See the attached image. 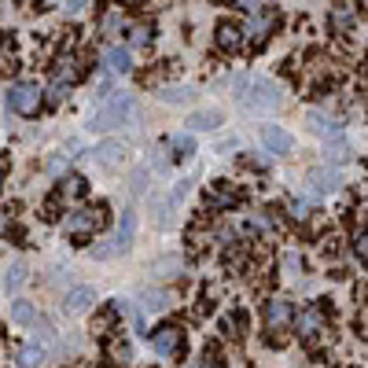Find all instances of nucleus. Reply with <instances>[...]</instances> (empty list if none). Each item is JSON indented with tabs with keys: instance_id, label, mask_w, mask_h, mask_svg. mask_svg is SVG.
Instances as JSON below:
<instances>
[{
	"instance_id": "obj_1",
	"label": "nucleus",
	"mask_w": 368,
	"mask_h": 368,
	"mask_svg": "<svg viewBox=\"0 0 368 368\" xmlns=\"http://www.w3.org/2000/svg\"><path fill=\"white\" fill-rule=\"evenodd\" d=\"M236 96H240V107L247 114H276L284 107V92H280L276 81L269 78H236Z\"/></svg>"
},
{
	"instance_id": "obj_2",
	"label": "nucleus",
	"mask_w": 368,
	"mask_h": 368,
	"mask_svg": "<svg viewBox=\"0 0 368 368\" xmlns=\"http://www.w3.org/2000/svg\"><path fill=\"white\" fill-rule=\"evenodd\" d=\"M129 114H133V96H125V92L114 89V92H107L100 100V107L92 111L89 129H92V133H111V129L125 125Z\"/></svg>"
},
{
	"instance_id": "obj_3",
	"label": "nucleus",
	"mask_w": 368,
	"mask_h": 368,
	"mask_svg": "<svg viewBox=\"0 0 368 368\" xmlns=\"http://www.w3.org/2000/svg\"><path fill=\"white\" fill-rule=\"evenodd\" d=\"M41 103H45V89H41L37 81H15L12 89H8V107L23 118H34L41 111Z\"/></svg>"
},
{
	"instance_id": "obj_4",
	"label": "nucleus",
	"mask_w": 368,
	"mask_h": 368,
	"mask_svg": "<svg viewBox=\"0 0 368 368\" xmlns=\"http://www.w3.org/2000/svg\"><path fill=\"white\" fill-rule=\"evenodd\" d=\"M258 140H262V147L269 151V155H276V159H284V155L295 151V136H291L284 125H273V122H265L262 129H258Z\"/></svg>"
},
{
	"instance_id": "obj_5",
	"label": "nucleus",
	"mask_w": 368,
	"mask_h": 368,
	"mask_svg": "<svg viewBox=\"0 0 368 368\" xmlns=\"http://www.w3.org/2000/svg\"><path fill=\"white\" fill-rule=\"evenodd\" d=\"M262 317H265V328L269 331H284L291 328V320H295V306H291L287 298H269L265 306H262Z\"/></svg>"
},
{
	"instance_id": "obj_6",
	"label": "nucleus",
	"mask_w": 368,
	"mask_h": 368,
	"mask_svg": "<svg viewBox=\"0 0 368 368\" xmlns=\"http://www.w3.org/2000/svg\"><path fill=\"white\" fill-rule=\"evenodd\" d=\"M96 306V287L89 284H74L67 291V298H63V309L70 313V317H78V313H89Z\"/></svg>"
},
{
	"instance_id": "obj_7",
	"label": "nucleus",
	"mask_w": 368,
	"mask_h": 368,
	"mask_svg": "<svg viewBox=\"0 0 368 368\" xmlns=\"http://www.w3.org/2000/svg\"><path fill=\"white\" fill-rule=\"evenodd\" d=\"M218 48L221 52H243V45H247V30L240 26V23H232V19H225V23H218Z\"/></svg>"
},
{
	"instance_id": "obj_8",
	"label": "nucleus",
	"mask_w": 368,
	"mask_h": 368,
	"mask_svg": "<svg viewBox=\"0 0 368 368\" xmlns=\"http://www.w3.org/2000/svg\"><path fill=\"white\" fill-rule=\"evenodd\" d=\"M181 339H184V331L177 324H162V328L151 335V346H155V354L173 357V354H181Z\"/></svg>"
},
{
	"instance_id": "obj_9",
	"label": "nucleus",
	"mask_w": 368,
	"mask_h": 368,
	"mask_svg": "<svg viewBox=\"0 0 368 368\" xmlns=\"http://www.w3.org/2000/svg\"><path fill=\"white\" fill-rule=\"evenodd\" d=\"M100 221H103V214L100 210H74V214H67V232L70 236H92L96 229H100Z\"/></svg>"
},
{
	"instance_id": "obj_10",
	"label": "nucleus",
	"mask_w": 368,
	"mask_h": 368,
	"mask_svg": "<svg viewBox=\"0 0 368 368\" xmlns=\"http://www.w3.org/2000/svg\"><path fill=\"white\" fill-rule=\"evenodd\" d=\"M125 155H129V147L122 144V140H103V144H96V151H92V159L100 162V166H107V170H118L125 162Z\"/></svg>"
},
{
	"instance_id": "obj_11",
	"label": "nucleus",
	"mask_w": 368,
	"mask_h": 368,
	"mask_svg": "<svg viewBox=\"0 0 368 368\" xmlns=\"http://www.w3.org/2000/svg\"><path fill=\"white\" fill-rule=\"evenodd\" d=\"M184 125H188L192 133H214V129L225 125V111H218V107H203V111H192Z\"/></svg>"
},
{
	"instance_id": "obj_12",
	"label": "nucleus",
	"mask_w": 368,
	"mask_h": 368,
	"mask_svg": "<svg viewBox=\"0 0 368 368\" xmlns=\"http://www.w3.org/2000/svg\"><path fill=\"white\" fill-rule=\"evenodd\" d=\"M111 243H114V251H118V254H125L129 247L136 243V214H133V210H125V214H122V221H118V232L111 236Z\"/></svg>"
},
{
	"instance_id": "obj_13",
	"label": "nucleus",
	"mask_w": 368,
	"mask_h": 368,
	"mask_svg": "<svg viewBox=\"0 0 368 368\" xmlns=\"http://www.w3.org/2000/svg\"><path fill=\"white\" fill-rule=\"evenodd\" d=\"M136 302H140V313H147V317H155V313H166L170 309V291H155V287H144L136 295Z\"/></svg>"
},
{
	"instance_id": "obj_14",
	"label": "nucleus",
	"mask_w": 368,
	"mask_h": 368,
	"mask_svg": "<svg viewBox=\"0 0 368 368\" xmlns=\"http://www.w3.org/2000/svg\"><path fill=\"white\" fill-rule=\"evenodd\" d=\"M173 214H177V207L170 203V196H151V221H155V229H162V232L173 229L177 225Z\"/></svg>"
},
{
	"instance_id": "obj_15",
	"label": "nucleus",
	"mask_w": 368,
	"mask_h": 368,
	"mask_svg": "<svg viewBox=\"0 0 368 368\" xmlns=\"http://www.w3.org/2000/svg\"><path fill=\"white\" fill-rule=\"evenodd\" d=\"M103 63L114 74H129V70H133V52H129L125 45H111V48L103 52Z\"/></svg>"
},
{
	"instance_id": "obj_16",
	"label": "nucleus",
	"mask_w": 368,
	"mask_h": 368,
	"mask_svg": "<svg viewBox=\"0 0 368 368\" xmlns=\"http://www.w3.org/2000/svg\"><path fill=\"white\" fill-rule=\"evenodd\" d=\"M107 361L125 368L129 361H133V346L125 343V335H114V339H107Z\"/></svg>"
},
{
	"instance_id": "obj_17",
	"label": "nucleus",
	"mask_w": 368,
	"mask_h": 368,
	"mask_svg": "<svg viewBox=\"0 0 368 368\" xmlns=\"http://www.w3.org/2000/svg\"><path fill=\"white\" fill-rule=\"evenodd\" d=\"M45 346H37V343H30V346H23L19 350V357H15V368H45Z\"/></svg>"
},
{
	"instance_id": "obj_18",
	"label": "nucleus",
	"mask_w": 368,
	"mask_h": 368,
	"mask_svg": "<svg viewBox=\"0 0 368 368\" xmlns=\"http://www.w3.org/2000/svg\"><path fill=\"white\" fill-rule=\"evenodd\" d=\"M166 147H173V159L188 162L192 155H196V136H192V133H177L173 140H166Z\"/></svg>"
},
{
	"instance_id": "obj_19",
	"label": "nucleus",
	"mask_w": 368,
	"mask_h": 368,
	"mask_svg": "<svg viewBox=\"0 0 368 368\" xmlns=\"http://www.w3.org/2000/svg\"><path fill=\"white\" fill-rule=\"evenodd\" d=\"M34 320H37V306L34 302H12V324H19V328H34Z\"/></svg>"
},
{
	"instance_id": "obj_20",
	"label": "nucleus",
	"mask_w": 368,
	"mask_h": 368,
	"mask_svg": "<svg viewBox=\"0 0 368 368\" xmlns=\"http://www.w3.org/2000/svg\"><path fill=\"white\" fill-rule=\"evenodd\" d=\"M210 203H214L218 210H232V207H236V192L229 188V181H218V184H214V188H210Z\"/></svg>"
},
{
	"instance_id": "obj_21",
	"label": "nucleus",
	"mask_w": 368,
	"mask_h": 368,
	"mask_svg": "<svg viewBox=\"0 0 368 368\" xmlns=\"http://www.w3.org/2000/svg\"><path fill=\"white\" fill-rule=\"evenodd\" d=\"M151 273H159V276H181L184 273V258H177V254L155 258V262H151Z\"/></svg>"
},
{
	"instance_id": "obj_22",
	"label": "nucleus",
	"mask_w": 368,
	"mask_h": 368,
	"mask_svg": "<svg viewBox=\"0 0 368 368\" xmlns=\"http://www.w3.org/2000/svg\"><path fill=\"white\" fill-rule=\"evenodd\" d=\"M324 328V313L320 309H306L298 317V331H302V339H313V335H317Z\"/></svg>"
},
{
	"instance_id": "obj_23",
	"label": "nucleus",
	"mask_w": 368,
	"mask_h": 368,
	"mask_svg": "<svg viewBox=\"0 0 368 368\" xmlns=\"http://www.w3.org/2000/svg\"><path fill=\"white\" fill-rule=\"evenodd\" d=\"M309 184H313V192H331V188H339V173L335 170H313L309 173Z\"/></svg>"
},
{
	"instance_id": "obj_24",
	"label": "nucleus",
	"mask_w": 368,
	"mask_h": 368,
	"mask_svg": "<svg viewBox=\"0 0 368 368\" xmlns=\"http://www.w3.org/2000/svg\"><path fill=\"white\" fill-rule=\"evenodd\" d=\"M221 331H225V335H243V331H247V313H243V309H229V313L221 317Z\"/></svg>"
},
{
	"instance_id": "obj_25",
	"label": "nucleus",
	"mask_w": 368,
	"mask_h": 368,
	"mask_svg": "<svg viewBox=\"0 0 368 368\" xmlns=\"http://www.w3.org/2000/svg\"><path fill=\"white\" fill-rule=\"evenodd\" d=\"M159 100L170 103V107L188 103V100H192V89H188V85H166V89H159Z\"/></svg>"
},
{
	"instance_id": "obj_26",
	"label": "nucleus",
	"mask_w": 368,
	"mask_h": 368,
	"mask_svg": "<svg viewBox=\"0 0 368 368\" xmlns=\"http://www.w3.org/2000/svg\"><path fill=\"white\" fill-rule=\"evenodd\" d=\"M346 159H350V140L343 133L328 136V162H346Z\"/></svg>"
},
{
	"instance_id": "obj_27",
	"label": "nucleus",
	"mask_w": 368,
	"mask_h": 368,
	"mask_svg": "<svg viewBox=\"0 0 368 368\" xmlns=\"http://www.w3.org/2000/svg\"><path fill=\"white\" fill-rule=\"evenodd\" d=\"M23 284H26V262H15V265L4 273V287H8V291H19Z\"/></svg>"
},
{
	"instance_id": "obj_28",
	"label": "nucleus",
	"mask_w": 368,
	"mask_h": 368,
	"mask_svg": "<svg viewBox=\"0 0 368 368\" xmlns=\"http://www.w3.org/2000/svg\"><path fill=\"white\" fill-rule=\"evenodd\" d=\"M147 181H151V170L147 166H136L129 173V188H133V196H144L147 192Z\"/></svg>"
},
{
	"instance_id": "obj_29",
	"label": "nucleus",
	"mask_w": 368,
	"mask_h": 368,
	"mask_svg": "<svg viewBox=\"0 0 368 368\" xmlns=\"http://www.w3.org/2000/svg\"><path fill=\"white\" fill-rule=\"evenodd\" d=\"M78 196H85V181L81 177H67L59 184V199H78Z\"/></svg>"
},
{
	"instance_id": "obj_30",
	"label": "nucleus",
	"mask_w": 368,
	"mask_h": 368,
	"mask_svg": "<svg viewBox=\"0 0 368 368\" xmlns=\"http://www.w3.org/2000/svg\"><path fill=\"white\" fill-rule=\"evenodd\" d=\"M309 125H313V133H320V136H335V133H343L335 122H328L324 114H309Z\"/></svg>"
},
{
	"instance_id": "obj_31",
	"label": "nucleus",
	"mask_w": 368,
	"mask_h": 368,
	"mask_svg": "<svg viewBox=\"0 0 368 368\" xmlns=\"http://www.w3.org/2000/svg\"><path fill=\"white\" fill-rule=\"evenodd\" d=\"M92 331H96V335H107V331H114V309H103L100 317L92 320Z\"/></svg>"
},
{
	"instance_id": "obj_32",
	"label": "nucleus",
	"mask_w": 368,
	"mask_h": 368,
	"mask_svg": "<svg viewBox=\"0 0 368 368\" xmlns=\"http://www.w3.org/2000/svg\"><path fill=\"white\" fill-rule=\"evenodd\" d=\"M67 92H70V85H63V81H52V89H48L45 96H48V103H52V107H59L63 100H67Z\"/></svg>"
},
{
	"instance_id": "obj_33",
	"label": "nucleus",
	"mask_w": 368,
	"mask_h": 368,
	"mask_svg": "<svg viewBox=\"0 0 368 368\" xmlns=\"http://www.w3.org/2000/svg\"><path fill=\"white\" fill-rule=\"evenodd\" d=\"M147 41H151V30L147 26H133V30H129V45H147Z\"/></svg>"
},
{
	"instance_id": "obj_34",
	"label": "nucleus",
	"mask_w": 368,
	"mask_h": 368,
	"mask_svg": "<svg viewBox=\"0 0 368 368\" xmlns=\"http://www.w3.org/2000/svg\"><path fill=\"white\" fill-rule=\"evenodd\" d=\"M0 184H4V170H0Z\"/></svg>"
}]
</instances>
